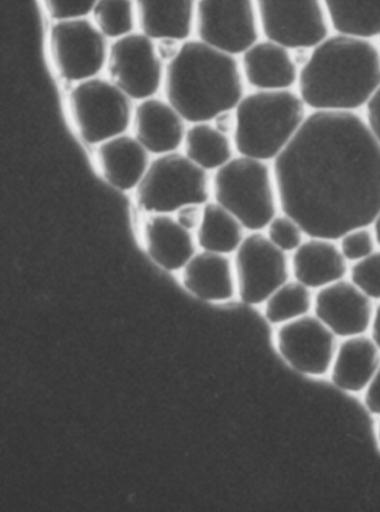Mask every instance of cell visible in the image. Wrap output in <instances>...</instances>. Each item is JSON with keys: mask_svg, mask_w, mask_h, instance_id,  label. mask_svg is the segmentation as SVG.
<instances>
[{"mask_svg": "<svg viewBox=\"0 0 380 512\" xmlns=\"http://www.w3.org/2000/svg\"><path fill=\"white\" fill-rule=\"evenodd\" d=\"M330 26L338 34L380 37V0H323Z\"/></svg>", "mask_w": 380, "mask_h": 512, "instance_id": "cell-25", "label": "cell"}, {"mask_svg": "<svg viewBox=\"0 0 380 512\" xmlns=\"http://www.w3.org/2000/svg\"><path fill=\"white\" fill-rule=\"evenodd\" d=\"M245 226L222 205L208 202L197 230V244L202 251L235 254L246 238Z\"/></svg>", "mask_w": 380, "mask_h": 512, "instance_id": "cell-23", "label": "cell"}, {"mask_svg": "<svg viewBox=\"0 0 380 512\" xmlns=\"http://www.w3.org/2000/svg\"><path fill=\"white\" fill-rule=\"evenodd\" d=\"M245 83L236 56L189 39L177 58L165 65L163 92L187 123L196 124L235 111L246 95Z\"/></svg>", "mask_w": 380, "mask_h": 512, "instance_id": "cell-3", "label": "cell"}, {"mask_svg": "<svg viewBox=\"0 0 380 512\" xmlns=\"http://www.w3.org/2000/svg\"><path fill=\"white\" fill-rule=\"evenodd\" d=\"M194 32L218 51L242 55L259 42L256 0H198Z\"/></svg>", "mask_w": 380, "mask_h": 512, "instance_id": "cell-11", "label": "cell"}, {"mask_svg": "<svg viewBox=\"0 0 380 512\" xmlns=\"http://www.w3.org/2000/svg\"><path fill=\"white\" fill-rule=\"evenodd\" d=\"M272 169L281 212L307 236L338 241L380 212V145L356 112L308 114Z\"/></svg>", "mask_w": 380, "mask_h": 512, "instance_id": "cell-1", "label": "cell"}, {"mask_svg": "<svg viewBox=\"0 0 380 512\" xmlns=\"http://www.w3.org/2000/svg\"><path fill=\"white\" fill-rule=\"evenodd\" d=\"M370 337L373 338L380 350V302L376 305L372 328H370Z\"/></svg>", "mask_w": 380, "mask_h": 512, "instance_id": "cell-37", "label": "cell"}, {"mask_svg": "<svg viewBox=\"0 0 380 512\" xmlns=\"http://www.w3.org/2000/svg\"><path fill=\"white\" fill-rule=\"evenodd\" d=\"M207 171L178 152L158 156L136 187L139 208L150 214L177 213L189 204L204 205L211 198Z\"/></svg>", "mask_w": 380, "mask_h": 512, "instance_id": "cell-6", "label": "cell"}, {"mask_svg": "<svg viewBox=\"0 0 380 512\" xmlns=\"http://www.w3.org/2000/svg\"><path fill=\"white\" fill-rule=\"evenodd\" d=\"M277 349L292 369L309 377L330 372L338 337L315 314L282 324L276 332Z\"/></svg>", "mask_w": 380, "mask_h": 512, "instance_id": "cell-13", "label": "cell"}, {"mask_svg": "<svg viewBox=\"0 0 380 512\" xmlns=\"http://www.w3.org/2000/svg\"><path fill=\"white\" fill-rule=\"evenodd\" d=\"M380 367V350L367 334L343 339L330 369V379L338 389L365 392Z\"/></svg>", "mask_w": 380, "mask_h": 512, "instance_id": "cell-21", "label": "cell"}, {"mask_svg": "<svg viewBox=\"0 0 380 512\" xmlns=\"http://www.w3.org/2000/svg\"><path fill=\"white\" fill-rule=\"evenodd\" d=\"M315 294L306 285L289 280L271 295L265 303L266 320L272 326L295 321L314 311Z\"/></svg>", "mask_w": 380, "mask_h": 512, "instance_id": "cell-26", "label": "cell"}, {"mask_svg": "<svg viewBox=\"0 0 380 512\" xmlns=\"http://www.w3.org/2000/svg\"><path fill=\"white\" fill-rule=\"evenodd\" d=\"M380 87V48L372 39L329 35L300 68L298 93L311 111L358 112Z\"/></svg>", "mask_w": 380, "mask_h": 512, "instance_id": "cell-2", "label": "cell"}, {"mask_svg": "<svg viewBox=\"0 0 380 512\" xmlns=\"http://www.w3.org/2000/svg\"><path fill=\"white\" fill-rule=\"evenodd\" d=\"M290 264L292 278L313 291L346 279L350 270L337 241L313 236L291 254Z\"/></svg>", "mask_w": 380, "mask_h": 512, "instance_id": "cell-17", "label": "cell"}, {"mask_svg": "<svg viewBox=\"0 0 380 512\" xmlns=\"http://www.w3.org/2000/svg\"><path fill=\"white\" fill-rule=\"evenodd\" d=\"M92 17L102 34L113 41L134 33L138 25L135 0H99Z\"/></svg>", "mask_w": 380, "mask_h": 512, "instance_id": "cell-27", "label": "cell"}, {"mask_svg": "<svg viewBox=\"0 0 380 512\" xmlns=\"http://www.w3.org/2000/svg\"><path fill=\"white\" fill-rule=\"evenodd\" d=\"M187 121L167 101L157 97L139 102L134 108L133 132L153 155L177 152L184 143Z\"/></svg>", "mask_w": 380, "mask_h": 512, "instance_id": "cell-15", "label": "cell"}, {"mask_svg": "<svg viewBox=\"0 0 380 512\" xmlns=\"http://www.w3.org/2000/svg\"><path fill=\"white\" fill-rule=\"evenodd\" d=\"M378 440H379V443H380V422H379V425H378Z\"/></svg>", "mask_w": 380, "mask_h": 512, "instance_id": "cell-39", "label": "cell"}, {"mask_svg": "<svg viewBox=\"0 0 380 512\" xmlns=\"http://www.w3.org/2000/svg\"><path fill=\"white\" fill-rule=\"evenodd\" d=\"M349 280L368 298L380 302V249L368 258L352 264Z\"/></svg>", "mask_w": 380, "mask_h": 512, "instance_id": "cell-30", "label": "cell"}, {"mask_svg": "<svg viewBox=\"0 0 380 512\" xmlns=\"http://www.w3.org/2000/svg\"><path fill=\"white\" fill-rule=\"evenodd\" d=\"M374 301L347 279L315 294L314 314L340 339L363 336L372 328Z\"/></svg>", "mask_w": 380, "mask_h": 512, "instance_id": "cell-14", "label": "cell"}, {"mask_svg": "<svg viewBox=\"0 0 380 512\" xmlns=\"http://www.w3.org/2000/svg\"><path fill=\"white\" fill-rule=\"evenodd\" d=\"M299 93L255 91L236 107L237 126L232 135L239 155L274 162L294 139L308 116Z\"/></svg>", "mask_w": 380, "mask_h": 512, "instance_id": "cell-4", "label": "cell"}, {"mask_svg": "<svg viewBox=\"0 0 380 512\" xmlns=\"http://www.w3.org/2000/svg\"><path fill=\"white\" fill-rule=\"evenodd\" d=\"M106 68L110 80L133 101L155 97L163 88L165 64L155 41L143 33L116 39L110 45Z\"/></svg>", "mask_w": 380, "mask_h": 512, "instance_id": "cell-12", "label": "cell"}, {"mask_svg": "<svg viewBox=\"0 0 380 512\" xmlns=\"http://www.w3.org/2000/svg\"><path fill=\"white\" fill-rule=\"evenodd\" d=\"M183 43L184 42H180L179 39L171 37H165L159 39V41H155V47H157V52L161 61L165 65L174 61V59L179 55Z\"/></svg>", "mask_w": 380, "mask_h": 512, "instance_id": "cell-34", "label": "cell"}, {"mask_svg": "<svg viewBox=\"0 0 380 512\" xmlns=\"http://www.w3.org/2000/svg\"><path fill=\"white\" fill-rule=\"evenodd\" d=\"M134 108L132 98L120 87L99 77L77 83L68 95L75 130L89 145H100L128 132Z\"/></svg>", "mask_w": 380, "mask_h": 512, "instance_id": "cell-7", "label": "cell"}, {"mask_svg": "<svg viewBox=\"0 0 380 512\" xmlns=\"http://www.w3.org/2000/svg\"><path fill=\"white\" fill-rule=\"evenodd\" d=\"M143 242L150 258L164 270H182L197 253L192 232L170 214H152L143 226Z\"/></svg>", "mask_w": 380, "mask_h": 512, "instance_id": "cell-19", "label": "cell"}, {"mask_svg": "<svg viewBox=\"0 0 380 512\" xmlns=\"http://www.w3.org/2000/svg\"><path fill=\"white\" fill-rule=\"evenodd\" d=\"M365 120L380 145V87L365 107Z\"/></svg>", "mask_w": 380, "mask_h": 512, "instance_id": "cell-33", "label": "cell"}, {"mask_svg": "<svg viewBox=\"0 0 380 512\" xmlns=\"http://www.w3.org/2000/svg\"><path fill=\"white\" fill-rule=\"evenodd\" d=\"M337 242L341 253L349 264L362 261L378 250L372 225L350 230L341 236Z\"/></svg>", "mask_w": 380, "mask_h": 512, "instance_id": "cell-29", "label": "cell"}, {"mask_svg": "<svg viewBox=\"0 0 380 512\" xmlns=\"http://www.w3.org/2000/svg\"><path fill=\"white\" fill-rule=\"evenodd\" d=\"M150 155L135 136L128 134L97 145L95 153L104 180L123 192L139 186L152 162Z\"/></svg>", "mask_w": 380, "mask_h": 512, "instance_id": "cell-18", "label": "cell"}, {"mask_svg": "<svg viewBox=\"0 0 380 512\" xmlns=\"http://www.w3.org/2000/svg\"><path fill=\"white\" fill-rule=\"evenodd\" d=\"M203 216V205L189 204L183 206L177 213L175 219L190 232L197 231Z\"/></svg>", "mask_w": 380, "mask_h": 512, "instance_id": "cell-32", "label": "cell"}, {"mask_svg": "<svg viewBox=\"0 0 380 512\" xmlns=\"http://www.w3.org/2000/svg\"><path fill=\"white\" fill-rule=\"evenodd\" d=\"M240 65L245 82L253 90L287 91L298 85L300 67L290 49L269 39L243 53Z\"/></svg>", "mask_w": 380, "mask_h": 512, "instance_id": "cell-16", "label": "cell"}, {"mask_svg": "<svg viewBox=\"0 0 380 512\" xmlns=\"http://www.w3.org/2000/svg\"><path fill=\"white\" fill-rule=\"evenodd\" d=\"M372 229L375 234V238L378 244V248L380 249V212L376 216V219L372 223Z\"/></svg>", "mask_w": 380, "mask_h": 512, "instance_id": "cell-38", "label": "cell"}, {"mask_svg": "<svg viewBox=\"0 0 380 512\" xmlns=\"http://www.w3.org/2000/svg\"><path fill=\"white\" fill-rule=\"evenodd\" d=\"M223 134L232 136L236 131L237 117L235 111H226L218 114L211 122Z\"/></svg>", "mask_w": 380, "mask_h": 512, "instance_id": "cell-36", "label": "cell"}, {"mask_svg": "<svg viewBox=\"0 0 380 512\" xmlns=\"http://www.w3.org/2000/svg\"><path fill=\"white\" fill-rule=\"evenodd\" d=\"M261 33L269 41L296 49H314L330 34L323 0H256Z\"/></svg>", "mask_w": 380, "mask_h": 512, "instance_id": "cell-9", "label": "cell"}, {"mask_svg": "<svg viewBox=\"0 0 380 512\" xmlns=\"http://www.w3.org/2000/svg\"><path fill=\"white\" fill-rule=\"evenodd\" d=\"M239 299L250 307L265 304L290 280L289 254L281 251L263 232H250L233 259Z\"/></svg>", "mask_w": 380, "mask_h": 512, "instance_id": "cell-10", "label": "cell"}, {"mask_svg": "<svg viewBox=\"0 0 380 512\" xmlns=\"http://www.w3.org/2000/svg\"><path fill=\"white\" fill-rule=\"evenodd\" d=\"M99 0H43L46 12L55 22L92 15Z\"/></svg>", "mask_w": 380, "mask_h": 512, "instance_id": "cell-31", "label": "cell"}, {"mask_svg": "<svg viewBox=\"0 0 380 512\" xmlns=\"http://www.w3.org/2000/svg\"><path fill=\"white\" fill-rule=\"evenodd\" d=\"M184 154L204 171H218L235 157L231 136L221 133L211 122L192 124L185 134Z\"/></svg>", "mask_w": 380, "mask_h": 512, "instance_id": "cell-24", "label": "cell"}, {"mask_svg": "<svg viewBox=\"0 0 380 512\" xmlns=\"http://www.w3.org/2000/svg\"><path fill=\"white\" fill-rule=\"evenodd\" d=\"M212 194L249 232L265 231L281 211L272 165L247 156H235L216 171Z\"/></svg>", "mask_w": 380, "mask_h": 512, "instance_id": "cell-5", "label": "cell"}, {"mask_svg": "<svg viewBox=\"0 0 380 512\" xmlns=\"http://www.w3.org/2000/svg\"><path fill=\"white\" fill-rule=\"evenodd\" d=\"M182 283L197 298L226 302L238 294L235 265L229 255L202 251L182 269Z\"/></svg>", "mask_w": 380, "mask_h": 512, "instance_id": "cell-20", "label": "cell"}, {"mask_svg": "<svg viewBox=\"0 0 380 512\" xmlns=\"http://www.w3.org/2000/svg\"><path fill=\"white\" fill-rule=\"evenodd\" d=\"M266 232L268 239L287 254L294 253L307 236L300 224L284 212L278 213L271 220Z\"/></svg>", "mask_w": 380, "mask_h": 512, "instance_id": "cell-28", "label": "cell"}, {"mask_svg": "<svg viewBox=\"0 0 380 512\" xmlns=\"http://www.w3.org/2000/svg\"><path fill=\"white\" fill-rule=\"evenodd\" d=\"M198 0H135L141 33L153 41L171 37L189 41L196 29Z\"/></svg>", "mask_w": 380, "mask_h": 512, "instance_id": "cell-22", "label": "cell"}, {"mask_svg": "<svg viewBox=\"0 0 380 512\" xmlns=\"http://www.w3.org/2000/svg\"><path fill=\"white\" fill-rule=\"evenodd\" d=\"M364 403L372 415L380 417V367L365 390Z\"/></svg>", "mask_w": 380, "mask_h": 512, "instance_id": "cell-35", "label": "cell"}, {"mask_svg": "<svg viewBox=\"0 0 380 512\" xmlns=\"http://www.w3.org/2000/svg\"><path fill=\"white\" fill-rule=\"evenodd\" d=\"M48 44L55 71L66 82L91 80L107 65L109 39L87 17L55 22Z\"/></svg>", "mask_w": 380, "mask_h": 512, "instance_id": "cell-8", "label": "cell"}]
</instances>
